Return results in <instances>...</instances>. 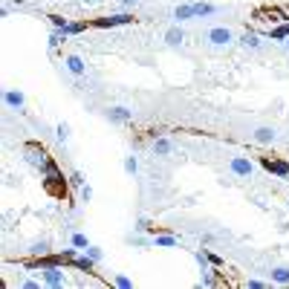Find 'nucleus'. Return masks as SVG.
<instances>
[{
  "mask_svg": "<svg viewBox=\"0 0 289 289\" xmlns=\"http://www.w3.org/2000/svg\"><path fill=\"white\" fill-rule=\"evenodd\" d=\"M206 41L211 46H228L232 41H235V35H232V29L228 26H214L206 32Z\"/></svg>",
  "mask_w": 289,
  "mask_h": 289,
  "instance_id": "obj_1",
  "label": "nucleus"
},
{
  "mask_svg": "<svg viewBox=\"0 0 289 289\" xmlns=\"http://www.w3.org/2000/svg\"><path fill=\"white\" fill-rule=\"evenodd\" d=\"M228 168L235 177H252V159H246V156H232Z\"/></svg>",
  "mask_w": 289,
  "mask_h": 289,
  "instance_id": "obj_2",
  "label": "nucleus"
},
{
  "mask_svg": "<svg viewBox=\"0 0 289 289\" xmlns=\"http://www.w3.org/2000/svg\"><path fill=\"white\" fill-rule=\"evenodd\" d=\"M44 283L46 286H64V283H67V275H64V269H58V266H46Z\"/></svg>",
  "mask_w": 289,
  "mask_h": 289,
  "instance_id": "obj_3",
  "label": "nucleus"
},
{
  "mask_svg": "<svg viewBox=\"0 0 289 289\" xmlns=\"http://www.w3.org/2000/svg\"><path fill=\"white\" fill-rule=\"evenodd\" d=\"M252 139L257 144H275L278 142V130H275V127H257L252 133Z\"/></svg>",
  "mask_w": 289,
  "mask_h": 289,
  "instance_id": "obj_4",
  "label": "nucleus"
},
{
  "mask_svg": "<svg viewBox=\"0 0 289 289\" xmlns=\"http://www.w3.org/2000/svg\"><path fill=\"white\" fill-rule=\"evenodd\" d=\"M107 119H110V122H116V125H127V122L133 119V110L119 104V107H110L107 110Z\"/></svg>",
  "mask_w": 289,
  "mask_h": 289,
  "instance_id": "obj_5",
  "label": "nucleus"
},
{
  "mask_svg": "<svg viewBox=\"0 0 289 289\" xmlns=\"http://www.w3.org/2000/svg\"><path fill=\"white\" fill-rule=\"evenodd\" d=\"M130 15H110V18H99L93 26H101V29H107V26H122V23H130Z\"/></svg>",
  "mask_w": 289,
  "mask_h": 289,
  "instance_id": "obj_6",
  "label": "nucleus"
},
{
  "mask_svg": "<svg viewBox=\"0 0 289 289\" xmlns=\"http://www.w3.org/2000/svg\"><path fill=\"white\" fill-rule=\"evenodd\" d=\"M263 168L272 171V174H278V177H289V165L278 162V159H266V156H263Z\"/></svg>",
  "mask_w": 289,
  "mask_h": 289,
  "instance_id": "obj_7",
  "label": "nucleus"
},
{
  "mask_svg": "<svg viewBox=\"0 0 289 289\" xmlns=\"http://www.w3.org/2000/svg\"><path fill=\"white\" fill-rule=\"evenodd\" d=\"M182 41H185V32H182L180 26L165 29V44L168 46H182Z\"/></svg>",
  "mask_w": 289,
  "mask_h": 289,
  "instance_id": "obj_8",
  "label": "nucleus"
},
{
  "mask_svg": "<svg viewBox=\"0 0 289 289\" xmlns=\"http://www.w3.org/2000/svg\"><path fill=\"white\" fill-rule=\"evenodd\" d=\"M64 64H67V70H70L72 75H84V72H87V67H84V61L78 58V55H67Z\"/></svg>",
  "mask_w": 289,
  "mask_h": 289,
  "instance_id": "obj_9",
  "label": "nucleus"
},
{
  "mask_svg": "<svg viewBox=\"0 0 289 289\" xmlns=\"http://www.w3.org/2000/svg\"><path fill=\"white\" fill-rule=\"evenodd\" d=\"M3 101H6V107H23L26 104L23 93H18V90H6L3 93Z\"/></svg>",
  "mask_w": 289,
  "mask_h": 289,
  "instance_id": "obj_10",
  "label": "nucleus"
},
{
  "mask_svg": "<svg viewBox=\"0 0 289 289\" xmlns=\"http://www.w3.org/2000/svg\"><path fill=\"white\" fill-rule=\"evenodd\" d=\"M174 18L180 20H194L197 18V15H194V3H182V6H177V9H174Z\"/></svg>",
  "mask_w": 289,
  "mask_h": 289,
  "instance_id": "obj_11",
  "label": "nucleus"
},
{
  "mask_svg": "<svg viewBox=\"0 0 289 289\" xmlns=\"http://www.w3.org/2000/svg\"><path fill=\"white\" fill-rule=\"evenodd\" d=\"M272 280H275V283H280V286H286L289 283V266H272Z\"/></svg>",
  "mask_w": 289,
  "mask_h": 289,
  "instance_id": "obj_12",
  "label": "nucleus"
},
{
  "mask_svg": "<svg viewBox=\"0 0 289 289\" xmlns=\"http://www.w3.org/2000/svg\"><path fill=\"white\" fill-rule=\"evenodd\" d=\"M240 46L243 49H261V38L254 35V32H243L240 35Z\"/></svg>",
  "mask_w": 289,
  "mask_h": 289,
  "instance_id": "obj_13",
  "label": "nucleus"
},
{
  "mask_svg": "<svg viewBox=\"0 0 289 289\" xmlns=\"http://www.w3.org/2000/svg\"><path fill=\"white\" fill-rule=\"evenodd\" d=\"M154 151H156V154H171V151H174V142H171V139H156V142H154Z\"/></svg>",
  "mask_w": 289,
  "mask_h": 289,
  "instance_id": "obj_14",
  "label": "nucleus"
},
{
  "mask_svg": "<svg viewBox=\"0 0 289 289\" xmlns=\"http://www.w3.org/2000/svg\"><path fill=\"white\" fill-rule=\"evenodd\" d=\"M217 6H211V3H194V15L197 18H203V15H214Z\"/></svg>",
  "mask_w": 289,
  "mask_h": 289,
  "instance_id": "obj_15",
  "label": "nucleus"
},
{
  "mask_svg": "<svg viewBox=\"0 0 289 289\" xmlns=\"http://www.w3.org/2000/svg\"><path fill=\"white\" fill-rule=\"evenodd\" d=\"M29 252L32 254H46L49 252V240H35V243L29 246Z\"/></svg>",
  "mask_w": 289,
  "mask_h": 289,
  "instance_id": "obj_16",
  "label": "nucleus"
},
{
  "mask_svg": "<svg viewBox=\"0 0 289 289\" xmlns=\"http://www.w3.org/2000/svg\"><path fill=\"white\" fill-rule=\"evenodd\" d=\"M55 136H58V142H67V139H70V125L61 122V125L55 127Z\"/></svg>",
  "mask_w": 289,
  "mask_h": 289,
  "instance_id": "obj_17",
  "label": "nucleus"
},
{
  "mask_svg": "<svg viewBox=\"0 0 289 289\" xmlns=\"http://www.w3.org/2000/svg\"><path fill=\"white\" fill-rule=\"evenodd\" d=\"M269 38H272V41H280V38H289V23H286V26L272 29V32H269Z\"/></svg>",
  "mask_w": 289,
  "mask_h": 289,
  "instance_id": "obj_18",
  "label": "nucleus"
},
{
  "mask_svg": "<svg viewBox=\"0 0 289 289\" xmlns=\"http://www.w3.org/2000/svg\"><path fill=\"white\" fill-rule=\"evenodd\" d=\"M84 29H87V23H70V26L64 29V35H78V32H84ZM58 32H61V29H58Z\"/></svg>",
  "mask_w": 289,
  "mask_h": 289,
  "instance_id": "obj_19",
  "label": "nucleus"
},
{
  "mask_svg": "<svg viewBox=\"0 0 289 289\" xmlns=\"http://www.w3.org/2000/svg\"><path fill=\"white\" fill-rule=\"evenodd\" d=\"M49 18H52V26H55V29H61V32H64L67 26H70V20L61 18V15H49Z\"/></svg>",
  "mask_w": 289,
  "mask_h": 289,
  "instance_id": "obj_20",
  "label": "nucleus"
},
{
  "mask_svg": "<svg viewBox=\"0 0 289 289\" xmlns=\"http://www.w3.org/2000/svg\"><path fill=\"white\" fill-rule=\"evenodd\" d=\"M125 171H127V174H136V171H139V162H136V156H127V159H125Z\"/></svg>",
  "mask_w": 289,
  "mask_h": 289,
  "instance_id": "obj_21",
  "label": "nucleus"
},
{
  "mask_svg": "<svg viewBox=\"0 0 289 289\" xmlns=\"http://www.w3.org/2000/svg\"><path fill=\"white\" fill-rule=\"evenodd\" d=\"M156 246H177V237H171V235H159V237H156Z\"/></svg>",
  "mask_w": 289,
  "mask_h": 289,
  "instance_id": "obj_22",
  "label": "nucleus"
},
{
  "mask_svg": "<svg viewBox=\"0 0 289 289\" xmlns=\"http://www.w3.org/2000/svg\"><path fill=\"white\" fill-rule=\"evenodd\" d=\"M84 252H87V257H90V261H96V263L101 261V249H96V246H87Z\"/></svg>",
  "mask_w": 289,
  "mask_h": 289,
  "instance_id": "obj_23",
  "label": "nucleus"
},
{
  "mask_svg": "<svg viewBox=\"0 0 289 289\" xmlns=\"http://www.w3.org/2000/svg\"><path fill=\"white\" fill-rule=\"evenodd\" d=\"M72 246H75V249H87V237L84 235H72Z\"/></svg>",
  "mask_w": 289,
  "mask_h": 289,
  "instance_id": "obj_24",
  "label": "nucleus"
},
{
  "mask_svg": "<svg viewBox=\"0 0 289 289\" xmlns=\"http://www.w3.org/2000/svg\"><path fill=\"white\" fill-rule=\"evenodd\" d=\"M116 286H122V289H130V286H133V280H130V278H122V275H119V278H116Z\"/></svg>",
  "mask_w": 289,
  "mask_h": 289,
  "instance_id": "obj_25",
  "label": "nucleus"
},
{
  "mask_svg": "<svg viewBox=\"0 0 289 289\" xmlns=\"http://www.w3.org/2000/svg\"><path fill=\"white\" fill-rule=\"evenodd\" d=\"M70 185H78V188H81V185H84V177H81L78 171H75V174L70 177Z\"/></svg>",
  "mask_w": 289,
  "mask_h": 289,
  "instance_id": "obj_26",
  "label": "nucleus"
},
{
  "mask_svg": "<svg viewBox=\"0 0 289 289\" xmlns=\"http://www.w3.org/2000/svg\"><path fill=\"white\" fill-rule=\"evenodd\" d=\"M81 199H84V203L93 199V188H90V185H81Z\"/></svg>",
  "mask_w": 289,
  "mask_h": 289,
  "instance_id": "obj_27",
  "label": "nucleus"
},
{
  "mask_svg": "<svg viewBox=\"0 0 289 289\" xmlns=\"http://www.w3.org/2000/svg\"><path fill=\"white\" fill-rule=\"evenodd\" d=\"M20 286H23V289H38V286H41V283H38V280H23Z\"/></svg>",
  "mask_w": 289,
  "mask_h": 289,
  "instance_id": "obj_28",
  "label": "nucleus"
},
{
  "mask_svg": "<svg viewBox=\"0 0 289 289\" xmlns=\"http://www.w3.org/2000/svg\"><path fill=\"white\" fill-rule=\"evenodd\" d=\"M249 286H252V289H261V286H263V280H257V278H252V280H249Z\"/></svg>",
  "mask_w": 289,
  "mask_h": 289,
  "instance_id": "obj_29",
  "label": "nucleus"
},
{
  "mask_svg": "<svg viewBox=\"0 0 289 289\" xmlns=\"http://www.w3.org/2000/svg\"><path fill=\"white\" fill-rule=\"evenodd\" d=\"M139 0H122V6H136Z\"/></svg>",
  "mask_w": 289,
  "mask_h": 289,
  "instance_id": "obj_30",
  "label": "nucleus"
},
{
  "mask_svg": "<svg viewBox=\"0 0 289 289\" xmlns=\"http://www.w3.org/2000/svg\"><path fill=\"white\" fill-rule=\"evenodd\" d=\"M81 3H87V6H96V3H101V0H81Z\"/></svg>",
  "mask_w": 289,
  "mask_h": 289,
  "instance_id": "obj_31",
  "label": "nucleus"
},
{
  "mask_svg": "<svg viewBox=\"0 0 289 289\" xmlns=\"http://www.w3.org/2000/svg\"><path fill=\"white\" fill-rule=\"evenodd\" d=\"M283 46H286V52H289V38H286V44H283Z\"/></svg>",
  "mask_w": 289,
  "mask_h": 289,
  "instance_id": "obj_32",
  "label": "nucleus"
}]
</instances>
